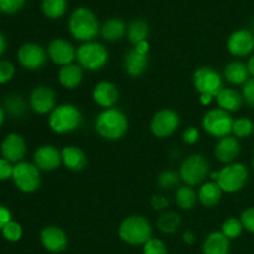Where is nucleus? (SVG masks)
Segmentation results:
<instances>
[{
    "label": "nucleus",
    "instance_id": "1",
    "mask_svg": "<svg viewBox=\"0 0 254 254\" xmlns=\"http://www.w3.org/2000/svg\"><path fill=\"white\" fill-rule=\"evenodd\" d=\"M94 128L101 138L108 141H117L123 138L129 128L128 118L117 108L103 109L94 121Z\"/></svg>",
    "mask_w": 254,
    "mask_h": 254
},
{
    "label": "nucleus",
    "instance_id": "2",
    "mask_svg": "<svg viewBox=\"0 0 254 254\" xmlns=\"http://www.w3.org/2000/svg\"><path fill=\"white\" fill-rule=\"evenodd\" d=\"M83 122V116L78 107L71 103L55 107L49 116V127L54 133L64 135L76 131Z\"/></svg>",
    "mask_w": 254,
    "mask_h": 254
},
{
    "label": "nucleus",
    "instance_id": "3",
    "mask_svg": "<svg viewBox=\"0 0 254 254\" xmlns=\"http://www.w3.org/2000/svg\"><path fill=\"white\" fill-rule=\"evenodd\" d=\"M68 29L72 36L82 42L93 41L101 32L99 21L94 12L87 7H78L69 16Z\"/></svg>",
    "mask_w": 254,
    "mask_h": 254
},
{
    "label": "nucleus",
    "instance_id": "4",
    "mask_svg": "<svg viewBox=\"0 0 254 254\" xmlns=\"http://www.w3.org/2000/svg\"><path fill=\"white\" fill-rule=\"evenodd\" d=\"M118 236L123 242L128 245L144 246L153 236V227L143 216H129L124 218L119 225Z\"/></svg>",
    "mask_w": 254,
    "mask_h": 254
},
{
    "label": "nucleus",
    "instance_id": "5",
    "mask_svg": "<svg viewBox=\"0 0 254 254\" xmlns=\"http://www.w3.org/2000/svg\"><path fill=\"white\" fill-rule=\"evenodd\" d=\"M108 50L106 46L96 41L83 42L77 49L76 60L82 68L87 71H99L108 62Z\"/></svg>",
    "mask_w": 254,
    "mask_h": 254
},
{
    "label": "nucleus",
    "instance_id": "6",
    "mask_svg": "<svg viewBox=\"0 0 254 254\" xmlns=\"http://www.w3.org/2000/svg\"><path fill=\"white\" fill-rule=\"evenodd\" d=\"M179 175L186 185L196 186L210 175V164L201 154H192L184 159Z\"/></svg>",
    "mask_w": 254,
    "mask_h": 254
},
{
    "label": "nucleus",
    "instance_id": "7",
    "mask_svg": "<svg viewBox=\"0 0 254 254\" xmlns=\"http://www.w3.org/2000/svg\"><path fill=\"white\" fill-rule=\"evenodd\" d=\"M248 180V169L241 163L227 164L220 170L216 183L223 192L235 193L242 190Z\"/></svg>",
    "mask_w": 254,
    "mask_h": 254
},
{
    "label": "nucleus",
    "instance_id": "8",
    "mask_svg": "<svg viewBox=\"0 0 254 254\" xmlns=\"http://www.w3.org/2000/svg\"><path fill=\"white\" fill-rule=\"evenodd\" d=\"M233 118L221 108L210 109L202 118V128L213 138H225L232 133Z\"/></svg>",
    "mask_w": 254,
    "mask_h": 254
},
{
    "label": "nucleus",
    "instance_id": "9",
    "mask_svg": "<svg viewBox=\"0 0 254 254\" xmlns=\"http://www.w3.org/2000/svg\"><path fill=\"white\" fill-rule=\"evenodd\" d=\"M12 180L15 186L24 193H32L40 188L41 175L35 164L20 161L14 166Z\"/></svg>",
    "mask_w": 254,
    "mask_h": 254
},
{
    "label": "nucleus",
    "instance_id": "10",
    "mask_svg": "<svg viewBox=\"0 0 254 254\" xmlns=\"http://www.w3.org/2000/svg\"><path fill=\"white\" fill-rule=\"evenodd\" d=\"M193 86L200 94H210L216 97L223 89L222 76L212 67H200L192 77Z\"/></svg>",
    "mask_w": 254,
    "mask_h": 254
},
{
    "label": "nucleus",
    "instance_id": "11",
    "mask_svg": "<svg viewBox=\"0 0 254 254\" xmlns=\"http://www.w3.org/2000/svg\"><path fill=\"white\" fill-rule=\"evenodd\" d=\"M180 126V117L175 111L169 108L160 109L153 116L150 122V130L156 138H169L178 130Z\"/></svg>",
    "mask_w": 254,
    "mask_h": 254
},
{
    "label": "nucleus",
    "instance_id": "12",
    "mask_svg": "<svg viewBox=\"0 0 254 254\" xmlns=\"http://www.w3.org/2000/svg\"><path fill=\"white\" fill-rule=\"evenodd\" d=\"M47 51L42 46L35 42H26L17 51L19 64L29 71H36L44 67L47 61Z\"/></svg>",
    "mask_w": 254,
    "mask_h": 254
},
{
    "label": "nucleus",
    "instance_id": "13",
    "mask_svg": "<svg viewBox=\"0 0 254 254\" xmlns=\"http://www.w3.org/2000/svg\"><path fill=\"white\" fill-rule=\"evenodd\" d=\"M30 108L37 114H49L56 107V93L49 86H37L29 97Z\"/></svg>",
    "mask_w": 254,
    "mask_h": 254
},
{
    "label": "nucleus",
    "instance_id": "14",
    "mask_svg": "<svg viewBox=\"0 0 254 254\" xmlns=\"http://www.w3.org/2000/svg\"><path fill=\"white\" fill-rule=\"evenodd\" d=\"M49 59L57 66H67L76 60L77 50L73 45L64 39H54L47 46Z\"/></svg>",
    "mask_w": 254,
    "mask_h": 254
},
{
    "label": "nucleus",
    "instance_id": "15",
    "mask_svg": "<svg viewBox=\"0 0 254 254\" xmlns=\"http://www.w3.org/2000/svg\"><path fill=\"white\" fill-rule=\"evenodd\" d=\"M227 49L231 55L237 57H245L254 50V35L246 29L236 30L227 40Z\"/></svg>",
    "mask_w": 254,
    "mask_h": 254
},
{
    "label": "nucleus",
    "instance_id": "16",
    "mask_svg": "<svg viewBox=\"0 0 254 254\" xmlns=\"http://www.w3.org/2000/svg\"><path fill=\"white\" fill-rule=\"evenodd\" d=\"M40 242L49 252L60 253L67 248L68 238L66 232L59 226H46L40 232Z\"/></svg>",
    "mask_w": 254,
    "mask_h": 254
},
{
    "label": "nucleus",
    "instance_id": "17",
    "mask_svg": "<svg viewBox=\"0 0 254 254\" xmlns=\"http://www.w3.org/2000/svg\"><path fill=\"white\" fill-rule=\"evenodd\" d=\"M0 150H1L2 158L9 160L10 163L17 164L22 161L24 156L26 155V141L20 134L11 133L5 136Z\"/></svg>",
    "mask_w": 254,
    "mask_h": 254
},
{
    "label": "nucleus",
    "instance_id": "18",
    "mask_svg": "<svg viewBox=\"0 0 254 254\" xmlns=\"http://www.w3.org/2000/svg\"><path fill=\"white\" fill-rule=\"evenodd\" d=\"M61 151L54 145H41L34 154V164L42 171H54L61 165Z\"/></svg>",
    "mask_w": 254,
    "mask_h": 254
},
{
    "label": "nucleus",
    "instance_id": "19",
    "mask_svg": "<svg viewBox=\"0 0 254 254\" xmlns=\"http://www.w3.org/2000/svg\"><path fill=\"white\" fill-rule=\"evenodd\" d=\"M92 97L96 104L102 108H113L119 99L118 88L114 83L108 81H102L94 86Z\"/></svg>",
    "mask_w": 254,
    "mask_h": 254
},
{
    "label": "nucleus",
    "instance_id": "20",
    "mask_svg": "<svg viewBox=\"0 0 254 254\" xmlns=\"http://www.w3.org/2000/svg\"><path fill=\"white\" fill-rule=\"evenodd\" d=\"M241 153L240 141L236 136H225L215 146V156L223 164H232Z\"/></svg>",
    "mask_w": 254,
    "mask_h": 254
},
{
    "label": "nucleus",
    "instance_id": "21",
    "mask_svg": "<svg viewBox=\"0 0 254 254\" xmlns=\"http://www.w3.org/2000/svg\"><path fill=\"white\" fill-rule=\"evenodd\" d=\"M124 71L130 77H139L146 71L149 66V56L141 55L135 49H131L126 52L123 60Z\"/></svg>",
    "mask_w": 254,
    "mask_h": 254
},
{
    "label": "nucleus",
    "instance_id": "22",
    "mask_svg": "<svg viewBox=\"0 0 254 254\" xmlns=\"http://www.w3.org/2000/svg\"><path fill=\"white\" fill-rule=\"evenodd\" d=\"M62 164L71 171H82L87 166V155L78 146L68 145L61 150Z\"/></svg>",
    "mask_w": 254,
    "mask_h": 254
},
{
    "label": "nucleus",
    "instance_id": "23",
    "mask_svg": "<svg viewBox=\"0 0 254 254\" xmlns=\"http://www.w3.org/2000/svg\"><path fill=\"white\" fill-rule=\"evenodd\" d=\"M60 84L67 89H76L83 81V68L79 64H67L60 68L57 74Z\"/></svg>",
    "mask_w": 254,
    "mask_h": 254
},
{
    "label": "nucleus",
    "instance_id": "24",
    "mask_svg": "<svg viewBox=\"0 0 254 254\" xmlns=\"http://www.w3.org/2000/svg\"><path fill=\"white\" fill-rule=\"evenodd\" d=\"M203 254H228L230 240L222 232H212L206 237L202 246Z\"/></svg>",
    "mask_w": 254,
    "mask_h": 254
},
{
    "label": "nucleus",
    "instance_id": "25",
    "mask_svg": "<svg viewBox=\"0 0 254 254\" xmlns=\"http://www.w3.org/2000/svg\"><path fill=\"white\" fill-rule=\"evenodd\" d=\"M218 107L223 111L228 112H237L243 104V97L240 92L233 88H223L220 93L216 96Z\"/></svg>",
    "mask_w": 254,
    "mask_h": 254
},
{
    "label": "nucleus",
    "instance_id": "26",
    "mask_svg": "<svg viewBox=\"0 0 254 254\" xmlns=\"http://www.w3.org/2000/svg\"><path fill=\"white\" fill-rule=\"evenodd\" d=\"M222 192L223 191L221 190L216 181H208V183L203 184L198 190V201L205 207H215L221 202Z\"/></svg>",
    "mask_w": 254,
    "mask_h": 254
},
{
    "label": "nucleus",
    "instance_id": "27",
    "mask_svg": "<svg viewBox=\"0 0 254 254\" xmlns=\"http://www.w3.org/2000/svg\"><path fill=\"white\" fill-rule=\"evenodd\" d=\"M225 78L227 79L230 83L240 86V84H245L248 81L250 77V72H248L247 64H243L241 61H232L225 67Z\"/></svg>",
    "mask_w": 254,
    "mask_h": 254
},
{
    "label": "nucleus",
    "instance_id": "28",
    "mask_svg": "<svg viewBox=\"0 0 254 254\" xmlns=\"http://www.w3.org/2000/svg\"><path fill=\"white\" fill-rule=\"evenodd\" d=\"M126 32H127L126 24H124L123 20L117 19V17L107 20L101 27L102 37L108 42L118 41V40H121L122 37L126 35Z\"/></svg>",
    "mask_w": 254,
    "mask_h": 254
},
{
    "label": "nucleus",
    "instance_id": "29",
    "mask_svg": "<svg viewBox=\"0 0 254 254\" xmlns=\"http://www.w3.org/2000/svg\"><path fill=\"white\" fill-rule=\"evenodd\" d=\"M5 113L11 116L12 118H21L27 112V103L21 94L11 93L4 98L2 104Z\"/></svg>",
    "mask_w": 254,
    "mask_h": 254
},
{
    "label": "nucleus",
    "instance_id": "30",
    "mask_svg": "<svg viewBox=\"0 0 254 254\" xmlns=\"http://www.w3.org/2000/svg\"><path fill=\"white\" fill-rule=\"evenodd\" d=\"M197 193L189 185L180 186V188H178V190L175 192V202L178 205V207H180L181 210H192L196 206V203H197Z\"/></svg>",
    "mask_w": 254,
    "mask_h": 254
},
{
    "label": "nucleus",
    "instance_id": "31",
    "mask_svg": "<svg viewBox=\"0 0 254 254\" xmlns=\"http://www.w3.org/2000/svg\"><path fill=\"white\" fill-rule=\"evenodd\" d=\"M181 225V216L174 211H165L161 213L156 221V226L164 233H175Z\"/></svg>",
    "mask_w": 254,
    "mask_h": 254
},
{
    "label": "nucleus",
    "instance_id": "32",
    "mask_svg": "<svg viewBox=\"0 0 254 254\" xmlns=\"http://www.w3.org/2000/svg\"><path fill=\"white\" fill-rule=\"evenodd\" d=\"M127 36L133 45L145 41L149 36V25L148 22L141 19H135L129 24L127 29Z\"/></svg>",
    "mask_w": 254,
    "mask_h": 254
},
{
    "label": "nucleus",
    "instance_id": "33",
    "mask_svg": "<svg viewBox=\"0 0 254 254\" xmlns=\"http://www.w3.org/2000/svg\"><path fill=\"white\" fill-rule=\"evenodd\" d=\"M42 12L49 19H60L66 14V0H42Z\"/></svg>",
    "mask_w": 254,
    "mask_h": 254
},
{
    "label": "nucleus",
    "instance_id": "34",
    "mask_svg": "<svg viewBox=\"0 0 254 254\" xmlns=\"http://www.w3.org/2000/svg\"><path fill=\"white\" fill-rule=\"evenodd\" d=\"M254 131V124L248 118H238L233 122L232 133L237 139L248 138Z\"/></svg>",
    "mask_w": 254,
    "mask_h": 254
},
{
    "label": "nucleus",
    "instance_id": "35",
    "mask_svg": "<svg viewBox=\"0 0 254 254\" xmlns=\"http://www.w3.org/2000/svg\"><path fill=\"white\" fill-rule=\"evenodd\" d=\"M243 231V225L241 220H237L235 217L227 218L225 222L222 223V230L221 232L228 238V240H235L241 236Z\"/></svg>",
    "mask_w": 254,
    "mask_h": 254
},
{
    "label": "nucleus",
    "instance_id": "36",
    "mask_svg": "<svg viewBox=\"0 0 254 254\" xmlns=\"http://www.w3.org/2000/svg\"><path fill=\"white\" fill-rule=\"evenodd\" d=\"M1 233L5 240L9 241V242H17V241L21 240L24 231H22V226L19 222L11 220L2 228Z\"/></svg>",
    "mask_w": 254,
    "mask_h": 254
},
{
    "label": "nucleus",
    "instance_id": "37",
    "mask_svg": "<svg viewBox=\"0 0 254 254\" xmlns=\"http://www.w3.org/2000/svg\"><path fill=\"white\" fill-rule=\"evenodd\" d=\"M179 178H180V175H178L175 171H163V173L158 176V185L160 186L161 189H173L178 185L179 180H180Z\"/></svg>",
    "mask_w": 254,
    "mask_h": 254
},
{
    "label": "nucleus",
    "instance_id": "38",
    "mask_svg": "<svg viewBox=\"0 0 254 254\" xmlns=\"http://www.w3.org/2000/svg\"><path fill=\"white\" fill-rule=\"evenodd\" d=\"M16 73L14 64L7 60H0V84H5L11 81Z\"/></svg>",
    "mask_w": 254,
    "mask_h": 254
},
{
    "label": "nucleus",
    "instance_id": "39",
    "mask_svg": "<svg viewBox=\"0 0 254 254\" xmlns=\"http://www.w3.org/2000/svg\"><path fill=\"white\" fill-rule=\"evenodd\" d=\"M144 254H168V248L165 243L158 238L151 237L143 247Z\"/></svg>",
    "mask_w": 254,
    "mask_h": 254
},
{
    "label": "nucleus",
    "instance_id": "40",
    "mask_svg": "<svg viewBox=\"0 0 254 254\" xmlns=\"http://www.w3.org/2000/svg\"><path fill=\"white\" fill-rule=\"evenodd\" d=\"M26 0H0V11L6 15H14L24 7Z\"/></svg>",
    "mask_w": 254,
    "mask_h": 254
},
{
    "label": "nucleus",
    "instance_id": "41",
    "mask_svg": "<svg viewBox=\"0 0 254 254\" xmlns=\"http://www.w3.org/2000/svg\"><path fill=\"white\" fill-rule=\"evenodd\" d=\"M242 97L248 106L254 107V78H250L243 84Z\"/></svg>",
    "mask_w": 254,
    "mask_h": 254
},
{
    "label": "nucleus",
    "instance_id": "42",
    "mask_svg": "<svg viewBox=\"0 0 254 254\" xmlns=\"http://www.w3.org/2000/svg\"><path fill=\"white\" fill-rule=\"evenodd\" d=\"M241 222H242L243 228H246L248 232L254 233V207L243 211L241 215Z\"/></svg>",
    "mask_w": 254,
    "mask_h": 254
},
{
    "label": "nucleus",
    "instance_id": "43",
    "mask_svg": "<svg viewBox=\"0 0 254 254\" xmlns=\"http://www.w3.org/2000/svg\"><path fill=\"white\" fill-rule=\"evenodd\" d=\"M14 166L12 163L4 158H0V181L9 180L12 179V174H14Z\"/></svg>",
    "mask_w": 254,
    "mask_h": 254
},
{
    "label": "nucleus",
    "instance_id": "44",
    "mask_svg": "<svg viewBox=\"0 0 254 254\" xmlns=\"http://www.w3.org/2000/svg\"><path fill=\"white\" fill-rule=\"evenodd\" d=\"M200 139V131L196 127H189L188 129H185L183 133V141L188 145H192L196 144Z\"/></svg>",
    "mask_w": 254,
    "mask_h": 254
},
{
    "label": "nucleus",
    "instance_id": "45",
    "mask_svg": "<svg viewBox=\"0 0 254 254\" xmlns=\"http://www.w3.org/2000/svg\"><path fill=\"white\" fill-rule=\"evenodd\" d=\"M150 203L151 206H153L154 210H165L166 207L169 206V200L166 197H164V196H153L150 200Z\"/></svg>",
    "mask_w": 254,
    "mask_h": 254
},
{
    "label": "nucleus",
    "instance_id": "46",
    "mask_svg": "<svg viewBox=\"0 0 254 254\" xmlns=\"http://www.w3.org/2000/svg\"><path fill=\"white\" fill-rule=\"evenodd\" d=\"M11 212L7 207H5L4 205H0V231L12 220Z\"/></svg>",
    "mask_w": 254,
    "mask_h": 254
},
{
    "label": "nucleus",
    "instance_id": "47",
    "mask_svg": "<svg viewBox=\"0 0 254 254\" xmlns=\"http://www.w3.org/2000/svg\"><path fill=\"white\" fill-rule=\"evenodd\" d=\"M134 49H135V51H138L139 54L148 55L149 50H150V45H149L148 40H145V41H141L139 42V44L134 45Z\"/></svg>",
    "mask_w": 254,
    "mask_h": 254
},
{
    "label": "nucleus",
    "instance_id": "48",
    "mask_svg": "<svg viewBox=\"0 0 254 254\" xmlns=\"http://www.w3.org/2000/svg\"><path fill=\"white\" fill-rule=\"evenodd\" d=\"M183 241L186 243V245L192 246V245H195V242H196V236L193 235L191 231H186V232H184V235H183Z\"/></svg>",
    "mask_w": 254,
    "mask_h": 254
},
{
    "label": "nucleus",
    "instance_id": "49",
    "mask_svg": "<svg viewBox=\"0 0 254 254\" xmlns=\"http://www.w3.org/2000/svg\"><path fill=\"white\" fill-rule=\"evenodd\" d=\"M7 49V40L5 37V35L0 31V57L5 54Z\"/></svg>",
    "mask_w": 254,
    "mask_h": 254
},
{
    "label": "nucleus",
    "instance_id": "50",
    "mask_svg": "<svg viewBox=\"0 0 254 254\" xmlns=\"http://www.w3.org/2000/svg\"><path fill=\"white\" fill-rule=\"evenodd\" d=\"M200 103L202 104V106H208V104L212 102L213 97L210 96V94H200Z\"/></svg>",
    "mask_w": 254,
    "mask_h": 254
},
{
    "label": "nucleus",
    "instance_id": "51",
    "mask_svg": "<svg viewBox=\"0 0 254 254\" xmlns=\"http://www.w3.org/2000/svg\"><path fill=\"white\" fill-rule=\"evenodd\" d=\"M247 68L248 72H250V76H252L254 78V55H252V56L250 57V60H248Z\"/></svg>",
    "mask_w": 254,
    "mask_h": 254
},
{
    "label": "nucleus",
    "instance_id": "52",
    "mask_svg": "<svg viewBox=\"0 0 254 254\" xmlns=\"http://www.w3.org/2000/svg\"><path fill=\"white\" fill-rule=\"evenodd\" d=\"M4 122H5V111L4 108H2V106H0V128L2 127Z\"/></svg>",
    "mask_w": 254,
    "mask_h": 254
},
{
    "label": "nucleus",
    "instance_id": "53",
    "mask_svg": "<svg viewBox=\"0 0 254 254\" xmlns=\"http://www.w3.org/2000/svg\"><path fill=\"white\" fill-rule=\"evenodd\" d=\"M252 165H253V169H254V156H253V161H252Z\"/></svg>",
    "mask_w": 254,
    "mask_h": 254
}]
</instances>
